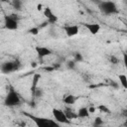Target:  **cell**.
<instances>
[{
	"label": "cell",
	"instance_id": "5b68a950",
	"mask_svg": "<svg viewBox=\"0 0 127 127\" xmlns=\"http://www.w3.org/2000/svg\"><path fill=\"white\" fill-rule=\"evenodd\" d=\"M21 66V64L18 60H15V61H12V62H6V63H3L2 65H1V71L3 73H11L13 71H16L20 68Z\"/></svg>",
	"mask_w": 127,
	"mask_h": 127
},
{
	"label": "cell",
	"instance_id": "ac0fdd59",
	"mask_svg": "<svg viewBox=\"0 0 127 127\" xmlns=\"http://www.w3.org/2000/svg\"><path fill=\"white\" fill-rule=\"evenodd\" d=\"M108 60H109V62H110L111 64H118V62H119V60H118L115 56H113V55L108 56Z\"/></svg>",
	"mask_w": 127,
	"mask_h": 127
},
{
	"label": "cell",
	"instance_id": "5bb4252c",
	"mask_svg": "<svg viewBox=\"0 0 127 127\" xmlns=\"http://www.w3.org/2000/svg\"><path fill=\"white\" fill-rule=\"evenodd\" d=\"M64 113L66 114V116H67V118H68L69 120L74 119V118H77V113H76V112H73V111L70 110L69 108H66L65 111H64Z\"/></svg>",
	"mask_w": 127,
	"mask_h": 127
},
{
	"label": "cell",
	"instance_id": "3957f363",
	"mask_svg": "<svg viewBox=\"0 0 127 127\" xmlns=\"http://www.w3.org/2000/svg\"><path fill=\"white\" fill-rule=\"evenodd\" d=\"M98 8L105 15H113V14H116L118 12V9H117L116 4L114 2H112V1H103V2H100L99 5H98Z\"/></svg>",
	"mask_w": 127,
	"mask_h": 127
},
{
	"label": "cell",
	"instance_id": "2e32d148",
	"mask_svg": "<svg viewBox=\"0 0 127 127\" xmlns=\"http://www.w3.org/2000/svg\"><path fill=\"white\" fill-rule=\"evenodd\" d=\"M12 5H13V8H15L16 10H21L22 8V2L19 0H14L12 2Z\"/></svg>",
	"mask_w": 127,
	"mask_h": 127
},
{
	"label": "cell",
	"instance_id": "4fadbf2b",
	"mask_svg": "<svg viewBox=\"0 0 127 127\" xmlns=\"http://www.w3.org/2000/svg\"><path fill=\"white\" fill-rule=\"evenodd\" d=\"M40 79V75L39 74H35L34 77H33V81H32V86H31V89H32V92L33 94H35L36 90H37V83Z\"/></svg>",
	"mask_w": 127,
	"mask_h": 127
},
{
	"label": "cell",
	"instance_id": "44dd1931",
	"mask_svg": "<svg viewBox=\"0 0 127 127\" xmlns=\"http://www.w3.org/2000/svg\"><path fill=\"white\" fill-rule=\"evenodd\" d=\"M98 109H100V110H102L103 112H106V113H109V112H110L109 109H108L107 107H105L104 105H100V106H98Z\"/></svg>",
	"mask_w": 127,
	"mask_h": 127
},
{
	"label": "cell",
	"instance_id": "cb8c5ba5",
	"mask_svg": "<svg viewBox=\"0 0 127 127\" xmlns=\"http://www.w3.org/2000/svg\"><path fill=\"white\" fill-rule=\"evenodd\" d=\"M88 110H89L90 113H93V112L96 110V108H94V107H90V108H88Z\"/></svg>",
	"mask_w": 127,
	"mask_h": 127
},
{
	"label": "cell",
	"instance_id": "484cf974",
	"mask_svg": "<svg viewBox=\"0 0 127 127\" xmlns=\"http://www.w3.org/2000/svg\"><path fill=\"white\" fill-rule=\"evenodd\" d=\"M126 26H127V22H126Z\"/></svg>",
	"mask_w": 127,
	"mask_h": 127
},
{
	"label": "cell",
	"instance_id": "ba28073f",
	"mask_svg": "<svg viewBox=\"0 0 127 127\" xmlns=\"http://www.w3.org/2000/svg\"><path fill=\"white\" fill-rule=\"evenodd\" d=\"M83 26L88 30L91 35H96L100 31V25L97 23H84Z\"/></svg>",
	"mask_w": 127,
	"mask_h": 127
},
{
	"label": "cell",
	"instance_id": "6da1fadb",
	"mask_svg": "<svg viewBox=\"0 0 127 127\" xmlns=\"http://www.w3.org/2000/svg\"><path fill=\"white\" fill-rule=\"evenodd\" d=\"M27 117H29L37 127H60V123H58L55 119L47 118V117H41V116H36L34 114L30 113H25Z\"/></svg>",
	"mask_w": 127,
	"mask_h": 127
},
{
	"label": "cell",
	"instance_id": "277c9868",
	"mask_svg": "<svg viewBox=\"0 0 127 127\" xmlns=\"http://www.w3.org/2000/svg\"><path fill=\"white\" fill-rule=\"evenodd\" d=\"M19 25V17L17 14H10L4 17V26L8 30H17Z\"/></svg>",
	"mask_w": 127,
	"mask_h": 127
},
{
	"label": "cell",
	"instance_id": "7c38bea8",
	"mask_svg": "<svg viewBox=\"0 0 127 127\" xmlns=\"http://www.w3.org/2000/svg\"><path fill=\"white\" fill-rule=\"evenodd\" d=\"M75 101H76V97L72 94H67L64 97V102L67 105H72Z\"/></svg>",
	"mask_w": 127,
	"mask_h": 127
},
{
	"label": "cell",
	"instance_id": "8fae6325",
	"mask_svg": "<svg viewBox=\"0 0 127 127\" xmlns=\"http://www.w3.org/2000/svg\"><path fill=\"white\" fill-rule=\"evenodd\" d=\"M77 117L78 118H87L90 115V112L87 107H81L77 110Z\"/></svg>",
	"mask_w": 127,
	"mask_h": 127
},
{
	"label": "cell",
	"instance_id": "52a82bcc",
	"mask_svg": "<svg viewBox=\"0 0 127 127\" xmlns=\"http://www.w3.org/2000/svg\"><path fill=\"white\" fill-rule=\"evenodd\" d=\"M64 30L67 37H73L78 34L79 27L77 25H66L64 27Z\"/></svg>",
	"mask_w": 127,
	"mask_h": 127
},
{
	"label": "cell",
	"instance_id": "7402d4cb",
	"mask_svg": "<svg viewBox=\"0 0 127 127\" xmlns=\"http://www.w3.org/2000/svg\"><path fill=\"white\" fill-rule=\"evenodd\" d=\"M29 32H30L31 34H33V35H37L38 32H39V29H38V28H32V29L29 30Z\"/></svg>",
	"mask_w": 127,
	"mask_h": 127
},
{
	"label": "cell",
	"instance_id": "8992f818",
	"mask_svg": "<svg viewBox=\"0 0 127 127\" xmlns=\"http://www.w3.org/2000/svg\"><path fill=\"white\" fill-rule=\"evenodd\" d=\"M53 116H54V119L60 124H69L70 123V120L67 118L66 114L62 109L54 108L53 109Z\"/></svg>",
	"mask_w": 127,
	"mask_h": 127
},
{
	"label": "cell",
	"instance_id": "d4e9b609",
	"mask_svg": "<svg viewBox=\"0 0 127 127\" xmlns=\"http://www.w3.org/2000/svg\"><path fill=\"white\" fill-rule=\"evenodd\" d=\"M123 115H124L125 117H127V110H124V111H123Z\"/></svg>",
	"mask_w": 127,
	"mask_h": 127
},
{
	"label": "cell",
	"instance_id": "7a4b0ae2",
	"mask_svg": "<svg viewBox=\"0 0 127 127\" xmlns=\"http://www.w3.org/2000/svg\"><path fill=\"white\" fill-rule=\"evenodd\" d=\"M20 103H21V98H20L18 92L12 86H10V88L7 92V95L5 97L4 104L8 107H14V106H18Z\"/></svg>",
	"mask_w": 127,
	"mask_h": 127
},
{
	"label": "cell",
	"instance_id": "30bf717a",
	"mask_svg": "<svg viewBox=\"0 0 127 127\" xmlns=\"http://www.w3.org/2000/svg\"><path fill=\"white\" fill-rule=\"evenodd\" d=\"M36 53L40 59H43L45 57L52 55V51L46 47H36Z\"/></svg>",
	"mask_w": 127,
	"mask_h": 127
},
{
	"label": "cell",
	"instance_id": "e0dca14e",
	"mask_svg": "<svg viewBox=\"0 0 127 127\" xmlns=\"http://www.w3.org/2000/svg\"><path fill=\"white\" fill-rule=\"evenodd\" d=\"M102 124H103V121H102V119H101L100 117H96V118L94 119L93 125H94L95 127H100Z\"/></svg>",
	"mask_w": 127,
	"mask_h": 127
},
{
	"label": "cell",
	"instance_id": "603a6c76",
	"mask_svg": "<svg viewBox=\"0 0 127 127\" xmlns=\"http://www.w3.org/2000/svg\"><path fill=\"white\" fill-rule=\"evenodd\" d=\"M74 65H75V62H68L67 63V67L68 68H74Z\"/></svg>",
	"mask_w": 127,
	"mask_h": 127
},
{
	"label": "cell",
	"instance_id": "9a60e30c",
	"mask_svg": "<svg viewBox=\"0 0 127 127\" xmlns=\"http://www.w3.org/2000/svg\"><path fill=\"white\" fill-rule=\"evenodd\" d=\"M118 79H119V82L122 85V87L127 88V76L125 74H119L118 75Z\"/></svg>",
	"mask_w": 127,
	"mask_h": 127
},
{
	"label": "cell",
	"instance_id": "9c48e42d",
	"mask_svg": "<svg viewBox=\"0 0 127 127\" xmlns=\"http://www.w3.org/2000/svg\"><path fill=\"white\" fill-rule=\"evenodd\" d=\"M44 15H45V17L48 19V21L50 23H56L58 21L57 16L54 14V12L52 11V9L50 7H46L44 9Z\"/></svg>",
	"mask_w": 127,
	"mask_h": 127
},
{
	"label": "cell",
	"instance_id": "ffe728a7",
	"mask_svg": "<svg viewBox=\"0 0 127 127\" xmlns=\"http://www.w3.org/2000/svg\"><path fill=\"white\" fill-rule=\"evenodd\" d=\"M122 61H123V64H124V66L127 68V54H126V53L123 54V59H122Z\"/></svg>",
	"mask_w": 127,
	"mask_h": 127
},
{
	"label": "cell",
	"instance_id": "d6986e66",
	"mask_svg": "<svg viewBox=\"0 0 127 127\" xmlns=\"http://www.w3.org/2000/svg\"><path fill=\"white\" fill-rule=\"evenodd\" d=\"M83 60V58H82V55L81 54H79V53H76L75 55H74V62L76 63V62H81Z\"/></svg>",
	"mask_w": 127,
	"mask_h": 127
}]
</instances>
